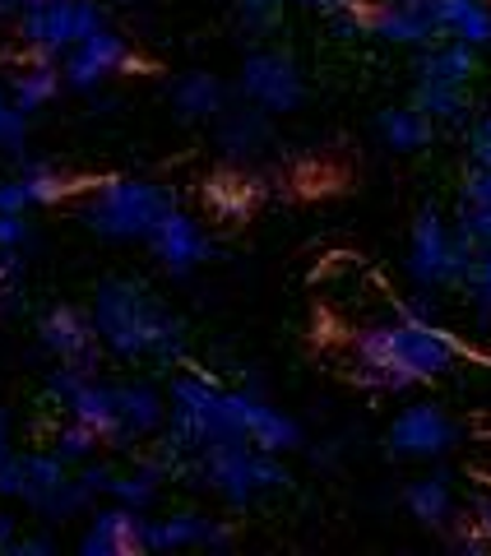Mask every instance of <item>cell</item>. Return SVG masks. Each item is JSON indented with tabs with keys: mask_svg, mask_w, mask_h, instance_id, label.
<instances>
[{
	"mask_svg": "<svg viewBox=\"0 0 491 556\" xmlns=\"http://www.w3.org/2000/svg\"><path fill=\"white\" fill-rule=\"evenodd\" d=\"M181 547H232V529L200 510H172L163 519H144V552H181Z\"/></svg>",
	"mask_w": 491,
	"mask_h": 556,
	"instance_id": "16",
	"label": "cell"
},
{
	"mask_svg": "<svg viewBox=\"0 0 491 556\" xmlns=\"http://www.w3.org/2000/svg\"><path fill=\"white\" fill-rule=\"evenodd\" d=\"M0 496L24 501L47 525H65V519L93 506L84 496L75 468L56 459L51 450H10V455H0Z\"/></svg>",
	"mask_w": 491,
	"mask_h": 556,
	"instance_id": "5",
	"label": "cell"
},
{
	"mask_svg": "<svg viewBox=\"0 0 491 556\" xmlns=\"http://www.w3.org/2000/svg\"><path fill=\"white\" fill-rule=\"evenodd\" d=\"M473 525H478V529L491 538V496H487V501H478V519H473Z\"/></svg>",
	"mask_w": 491,
	"mask_h": 556,
	"instance_id": "39",
	"label": "cell"
},
{
	"mask_svg": "<svg viewBox=\"0 0 491 556\" xmlns=\"http://www.w3.org/2000/svg\"><path fill=\"white\" fill-rule=\"evenodd\" d=\"M130 65H135L130 42L121 38L112 24H102V28H93L89 38H79L61 56V79H65V89H75V93H93V89H102L112 75H121V70H130Z\"/></svg>",
	"mask_w": 491,
	"mask_h": 556,
	"instance_id": "10",
	"label": "cell"
},
{
	"mask_svg": "<svg viewBox=\"0 0 491 556\" xmlns=\"http://www.w3.org/2000/svg\"><path fill=\"white\" fill-rule=\"evenodd\" d=\"M478 241L459 232L441 208H423L408 232V278L417 292H445L459 288L468 265L478 260Z\"/></svg>",
	"mask_w": 491,
	"mask_h": 556,
	"instance_id": "7",
	"label": "cell"
},
{
	"mask_svg": "<svg viewBox=\"0 0 491 556\" xmlns=\"http://www.w3.org/2000/svg\"><path fill=\"white\" fill-rule=\"evenodd\" d=\"M454 228L468 232L478 247H491V204H459V214H454Z\"/></svg>",
	"mask_w": 491,
	"mask_h": 556,
	"instance_id": "31",
	"label": "cell"
},
{
	"mask_svg": "<svg viewBox=\"0 0 491 556\" xmlns=\"http://www.w3.org/2000/svg\"><path fill=\"white\" fill-rule=\"evenodd\" d=\"M413 79L423 84H454V89H478L482 51L454 38H436L413 56Z\"/></svg>",
	"mask_w": 491,
	"mask_h": 556,
	"instance_id": "18",
	"label": "cell"
},
{
	"mask_svg": "<svg viewBox=\"0 0 491 556\" xmlns=\"http://www.w3.org/2000/svg\"><path fill=\"white\" fill-rule=\"evenodd\" d=\"M227 102H232L227 84L218 75H209V70H186V75L172 84V108H177V116L190 121V126L218 121L227 112Z\"/></svg>",
	"mask_w": 491,
	"mask_h": 556,
	"instance_id": "21",
	"label": "cell"
},
{
	"mask_svg": "<svg viewBox=\"0 0 491 556\" xmlns=\"http://www.w3.org/2000/svg\"><path fill=\"white\" fill-rule=\"evenodd\" d=\"M14 538H20V519H14L10 510H0V552H5Z\"/></svg>",
	"mask_w": 491,
	"mask_h": 556,
	"instance_id": "37",
	"label": "cell"
},
{
	"mask_svg": "<svg viewBox=\"0 0 491 556\" xmlns=\"http://www.w3.org/2000/svg\"><path fill=\"white\" fill-rule=\"evenodd\" d=\"M403 510H408L417 525L427 529H450L454 525V486L441 473H427V478H413L403 486Z\"/></svg>",
	"mask_w": 491,
	"mask_h": 556,
	"instance_id": "24",
	"label": "cell"
},
{
	"mask_svg": "<svg viewBox=\"0 0 491 556\" xmlns=\"http://www.w3.org/2000/svg\"><path fill=\"white\" fill-rule=\"evenodd\" d=\"M51 552H56V543H51L47 533H20L5 547V556H51Z\"/></svg>",
	"mask_w": 491,
	"mask_h": 556,
	"instance_id": "35",
	"label": "cell"
},
{
	"mask_svg": "<svg viewBox=\"0 0 491 556\" xmlns=\"http://www.w3.org/2000/svg\"><path fill=\"white\" fill-rule=\"evenodd\" d=\"M38 343L56 362L79 367V371H98V362H102V343H98V329L89 320V311H79L70 302L47 306L38 316Z\"/></svg>",
	"mask_w": 491,
	"mask_h": 556,
	"instance_id": "12",
	"label": "cell"
},
{
	"mask_svg": "<svg viewBox=\"0 0 491 556\" xmlns=\"http://www.w3.org/2000/svg\"><path fill=\"white\" fill-rule=\"evenodd\" d=\"M459 204H491V167L473 163L459 181Z\"/></svg>",
	"mask_w": 491,
	"mask_h": 556,
	"instance_id": "33",
	"label": "cell"
},
{
	"mask_svg": "<svg viewBox=\"0 0 491 556\" xmlns=\"http://www.w3.org/2000/svg\"><path fill=\"white\" fill-rule=\"evenodd\" d=\"M163 482H167V468L158 464L153 455L149 459H139L130 468H116V478H112V501L116 506H130V510H149L158 496H163Z\"/></svg>",
	"mask_w": 491,
	"mask_h": 556,
	"instance_id": "27",
	"label": "cell"
},
{
	"mask_svg": "<svg viewBox=\"0 0 491 556\" xmlns=\"http://www.w3.org/2000/svg\"><path fill=\"white\" fill-rule=\"evenodd\" d=\"M102 450V437L93 427H84V422H75V417H65V422L56 427V437H51V455L56 459H65L70 468L75 464H84V459H93Z\"/></svg>",
	"mask_w": 491,
	"mask_h": 556,
	"instance_id": "28",
	"label": "cell"
},
{
	"mask_svg": "<svg viewBox=\"0 0 491 556\" xmlns=\"http://www.w3.org/2000/svg\"><path fill=\"white\" fill-rule=\"evenodd\" d=\"M163 445H158V464L167 478H177L186 455H196L209 441H251L274 455H292L302 450V427L292 422L284 408H274L265 394L255 390H227L204 371H181L167 386V422H163Z\"/></svg>",
	"mask_w": 491,
	"mask_h": 556,
	"instance_id": "1",
	"label": "cell"
},
{
	"mask_svg": "<svg viewBox=\"0 0 491 556\" xmlns=\"http://www.w3.org/2000/svg\"><path fill=\"white\" fill-rule=\"evenodd\" d=\"M144 552V510L102 506L79 533V556H135Z\"/></svg>",
	"mask_w": 491,
	"mask_h": 556,
	"instance_id": "17",
	"label": "cell"
},
{
	"mask_svg": "<svg viewBox=\"0 0 491 556\" xmlns=\"http://www.w3.org/2000/svg\"><path fill=\"white\" fill-rule=\"evenodd\" d=\"M218 144L227 159H251L269 144V116L251 108V102H241V108H227L218 116Z\"/></svg>",
	"mask_w": 491,
	"mask_h": 556,
	"instance_id": "25",
	"label": "cell"
},
{
	"mask_svg": "<svg viewBox=\"0 0 491 556\" xmlns=\"http://www.w3.org/2000/svg\"><path fill=\"white\" fill-rule=\"evenodd\" d=\"M376 135H380V144L385 149H394V153H423L436 144V121L427 112H417L413 102H399V108H385L376 116Z\"/></svg>",
	"mask_w": 491,
	"mask_h": 556,
	"instance_id": "22",
	"label": "cell"
},
{
	"mask_svg": "<svg viewBox=\"0 0 491 556\" xmlns=\"http://www.w3.org/2000/svg\"><path fill=\"white\" fill-rule=\"evenodd\" d=\"M454 441H459V427H454V417L441 404H431V399H417V404L399 408L390 431H385V445H390V455H399V459H441Z\"/></svg>",
	"mask_w": 491,
	"mask_h": 556,
	"instance_id": "11",
	"label": "cell"
},
{
	"mask_svg": "<svg viewBox=\"0 0 491 556\" xmlns=\"http://www.w3.org/2000/svg\"><path fill=\"white\" fill-rule=\"evenodd\" d=\"M5 89H10L14 108H20L24 116L51 108V102L61 98V89H65V79H61V61H42V56H33L24 70H14V79L5 84Z\"/></svg>",
	"mask_w": 491,
	"mask_h": 556,
	"instance_id": "23",
	"label": "cell"
},
{
	"mask_svg": "<svg viewBox=\"0 0 491 556\" xmlns=\"http://www.w3.org/2000/svg\"><path fill=\"white\" fill-rule=\"evenodd\" d=\"M362 33L385 47H403V51H423L427 42L441 38L423 0H366Z\"/></svg>",
	"mask_w": 491,
	"mask_h": 556,
	"instance_id": "14",
	"label": "cell"
},
{
	"mask_svg": "<svg viewBox=\"0 0 491 556\" xmlns=\"http://www.w3.org/2000/svg\"><path fill=\"white\" fill-rule=\"evenodd\" d=\"M24 274V260L20 251H0V298H14V283Z\"/></svg>",
	"mask_w": 491,
	"mask_h": 556,
	"instance_id": "36",
	"label": "cell"
},
{
	"mask_svg": "<svg viewBox=\"0 0 491 556\" xmlns=\"http://www.w3.org/2000/svg\"><path fill=\"white\" fill-rule=\"evenodd\" d=\"M10 450H14V417L0 408V455H10Z\"/></svg>",
	"mask_w": 491,
	"mask_h": 556,
	"instance_id": "38",
	"label": "cell"
},
{
	"mask_svg": "<svg viewBox=\"0 0 491 556\" xmlns=\"http://www.w3.org/2000/svg\"><path fill=\"white\" fill-rule=\"evenodd\" d=\"M177 478L200 486V492H209V496H218L223 506H237V510L255 506V501H265L274 492H288V482H292L284 455L260 450L251 441H237V437L200 445L196 455L181 459Z\"/></svg>",
	"mask_w": 491,
	"mask_h": 556,
	"instance_id": "4",
	"label": "cell"
},
{
	"mask_svg": "<svg viewBox=\"0 0 491 556\" xmlns=\"http://www.w3.org/2000/svg\"><path fill=\"white\" fill-rule=\"evenodd\" d=\"M149 251L158 255V265H163L172 278H186V274H196L200 265H209V255H214V241H209V232L200 228L196 214H186V208L172 204L167 214L153 223Z\"/></svg>",
	"mask_w": 491,
	"mask_h": 556,
	"instance_id": "13",
	"label": "cell"
},
{
	"mask_svg": "<svg viewBox=\"0 0 491 556\" xmlns=\"http://www.w3.org/2000/svg\"><path fill=\"white\" fill-rule=\"evenodd\" d=\"M167 422V394L144 386V380H126L116 386V417H112V450H135L139 441L158 437Z\"/></svg>",
	"mask_w": 491,
	"mask_h": 556,
	"instance_id": "15",
	"label": "cell"
},
{
	"mask_svg": "<svg viewBox=\"0 0 491 556\" xmlns=\"http://www.w3.org/2000/svg\"><path fill=\"white\" fill-rule=\"evenodd\" d=\"M464 153H468V163L491 167V108L468 116V126H464Z\"/></svg>",
	"mask_w": 491,
	"mask_h": 556,
	"instance_id": "30",
	"label": "cell"
},
{
	"mask_svg": "<svg viewBox=\"0 0 491 556\" xmlns=\"http://www.w3.org/2000/svg\"><path fill=\"white\" fill-rule=\"evenodd\" d=\"M237 93H241V102H251V108H260L265 116H288L306 102V75L288 51L260 47L241 61Z\"/></svg>",
	"mask_w": 491,
	"mask_h": 556,
	"instance_id": "9",
	"label": "cell"
},
{
	"mask_svg": "<svg viewBox=\"0 0 491 556\" xmlns=\"http://www.w3.org/2000/svg\"><path fill=\"white\" fill-rule=\"evenodd\" d=\"M70 195V181L47 163H24L14 177H0V214H33Z\"/></svg>",
	"mask_w": 491,
	"mask_h": 556,
	"instance_id": "19",
	"label": "cell"
},
{
	"mask_svg": "<svg viewBox=\"0 0 491 556\" xmlns=\"http://www.w3.org/2000/svg\"><path fill=\"white\" fill-rule=\"evenodd\" d=\"M413 108L417 112H427L436 121V130H464L468 126V116L478 112L473 108V89H454V84H423V79H413Z\"/></svg>",
	"mask_w": 491,
	"mask_h": 556,
	"instance_id": "26",
	"label": "cell"
},
{
	"mask_svg": "<svg viewBox=\"0 0 491 556\" xmlns=\"http://www.w3.org/2000/svg\"><path fill=\"white\" fill-rule=\"evenodd\" d=\"M464 348L454 343L436 320L399 311L353 339V376L372 390H417L459 367Z\"/></svg>",
	"mask_w": 491,
	"mask_h": 556,
	"instance_id": "3",
	"label": "cell"
},
{
	"mask_svg": "<svg viewBox=\"0 0 491 556\" xmlns=\"http://www.w3.org/2000/svg\"><path fill=\"white\" fill-rule=\"evenodd\" d=\"M102 24H108V10L98 0H33L14 14V33H20L24 51L42 61H61L70 47Z\"/></svg>",
	"mask_w": 491,
	"mask_h": 556,
	"instance_id": "8",
	"label": "cell"
},
{
	"mask_svg": "<svg viewBox=\"0 0 491 556\" xmlns=\"http://www.w3.org/2000/svg\"><path fill=\"white\" fill-rule=\"evenodd\" d=\"M177 204L167 195V186L149 177H108L89 190V200L79 208V223L108 241H149L153 223Z\"/></svg>",
	"mask_w": 491,
	"mask_h": 556,
	"instance_id": "6",
	"label": "cell"
},
{
	"mask_svg": "<svg viewBox=\"0 0 491 556\" xmlns=\"http://www.w3.org/2000/svg\"><path fill=\"white\" fill-rule=\"evenodd\" d=\"M89 320L98 329V343L121 362H163V367L186 362V320L139 278H102L93 288Z\"/></svg>",
	"mask_w": 491,
	"mask_h": 556,
	"instance_id": "2",
	"label": "cell"
},
{
	"mask_svg": "<svg viewBox=\"0 0 491 556\" xmlns=\"http://www.w3.org/2000/svg\"><path fill=\"white\" fill-rule=\"evenodd\" d=\"M284 5H302V0H241V24L246 28H274Z\"/></svg>",
	"mask_w": 491,
	"mask_h": 556,
	"instance_id": "32",
	"label": "cell"
},
{
	"mask_svg": "<svg viewBox=\"0 0 491 556\" xmlns=\"http://www.w3.org/2000/svg\"><path fill=\"white\" fill-rule=\"evenodd\" d=\"M24 144H28V116L14 108L10 89L0 84V153H10V159H24Z\"/></svg>",
	"mask_w": 491,
	"mask_h": 556,
	"instance_id": "29",
	"label": "cell"
},
{
	"mask_svg": "<svg viewBox=\"0 0 491 556\" xmlns=\"http://www.w3.org/2000/svg\"><path fill=\"white\" fill-rule=\"evenodd\" d=\"M441 38L491 51V0H423Z\"/></svg>",
	"mask_w": 491,
	"mask_h": 556,
	"instance_id": "20",
	"label": "cell"
},
{
	"mask_svg": "<svg viewBox=\"0 0 491 556\" xmlns=\"http://www.w3.org/2000/svg\"><path fill=\"white\" fill-rule=\"evenodd\" d=\"M24 5H33V0H0V20H5V14H20Z\"/></svg>",
	"mask_w": 491,
	"mask_h": 556,
	"instance_id": "40",
	"label": "cell"
},
{
	"mask_svg": "<svg viewBox=\"0 0 491 556\" xmlns=\"http://www.w3.org/2000/svg\"><path fill=\"white\" fill-rule=\"evenodd\" d=\"M28 237H33L28 214H0V251H20Z\"/></svg>",
	"mask_w": 491,
	"mask_h": 556,
	"instance_id": "34",
	"label": "cell"
}]
</instances>
